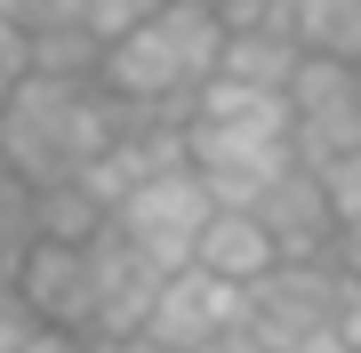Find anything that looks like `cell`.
<instances>
[{
    "label": "cell",
    "instance_id": "6da1fadb",
    "mask_svg": "<svg viewBox=\"0 0 361 353\" xmlns=\"http://www.w3.org/2000/svg\"><path fill=\"white\" fill-rule=\"evenodd\" d=\"M137 129V105H121L104 80H49L25 73V89L0 105V169L16 185H80Z\"/></svg>",
    "mask_w": 361,
    "mask_h": 353
},
{
    "label": "cell",
    "instance_id": "7a4b0ae2",
    "mask_svg": "<svg viewBox=\"0 0 361 353\" xmlns=\"http://www.w3.org/2000/svg\"><path fill=\"white\" fill-rule=\"evenodd\" d=\"M217 56H225V25L201 8V0H169L161 16H145L137 32H121L104 49L97 80L137 113H161V120H185V105L217 80Z\"/></svg>",
    "mask_w": 361,
    "mask_h": 353
},
{
    "label": "cell",
    "instance_id": "3957f363",
    "mask_svg": "<svg viewBox=\"0 0 361 353\" xmlns=\"http://www.w3.org/2000/svg\"><path fill=\"white\" fill-rule=\"evenodd\" d=\"M345 305H353L345 257L273 265L241 305V337L257 353H345Z\"/></svg>",
    "mask_w": 361,
    "mask_h": 353
},
{
    "label": "cell",
    "instance_id": "277c9868",
    "mask_svg": "<svg viewBox=\"0 0 361 353\" xmlns=\"http://www.w3.org/2000/svg\"><path fill=\"white\" fill-rule=\"evenodd\" d=\"M209 217H217V201L201 193V177H193V169H161L153 185H137L129 201H113V233L129 241L161 281L193 265V241H201V225H209Z\"/></svg>",
    "mask_w": 361,
    "mask_h": 353
},
{
    "label": "cell",
    "instance_id": "5b68a950",
    "mask_svg": "<svg viewBox=\"0 0 361 353\" xmlns=\"http://www.w3.org/2000/svg\"><path fill=\"white\" fill-rule=\"evenodd\" d=\"M185 169L201 177V193L217 209H257L265 185L297 169V137L289 129H201V120H185Z\"/></svg>",
    "mask_w": 361,
    "mask_h": 353
},
{
    "label": "cell",
    "instance_id": "8992f818",
    "mask_svg": "<svg viewBox=\"0 0 361 353\" xmlns=\"http://www.w3.org/2000/svg\"><path fill=\"white\" fill-rule=\"evenodd\" d=\"M16 305L32 314V329L49 337H97V281H89V241H25V257L8 265Z\"/></svg>",
    "mask_w": 361,
    "mask_h": 353
},
{
    "label": "cell",
    "instance_id": "52a82bcc",
    "mask_svg": "<svg viewBox=\"0 0 361 353\" xmlns=\"http://www.w3.org/2000/svg\"><path fill=\"white\" fill-rule=\"evenodd\" d=\"M241 305H249V289H225V281H209L201 265H185V273H169L153 289V314H145L137 337H153L161 353H201V345H217L225 329H241Z\"/></svg>",
    "mask_w": 361,
    "mask_h": 353
},
{
    "label": "cell",
    "instance_id": "ba28073f",
    "mask_svg": "<svg viewBox=\"0 0 361 353\" xmlns=\"http://www.w3.org/2000/svg\"><path fill=\"white\" fill-rule=\"evenodd\" d=\"M273 233V249H281V265H322L337 257V217H329V201H322V185H313V169H289V177H273L265 185V201L249 209Z\"/></svg>",
    "mask_w": 361,
    "mask_h": 353
},
{
    "label": "cell",
    "instance_id": "9c48e42d",
    "mask_svg": "<svg viewBox=\"0 0 361 353\" xmlns=\"http://www.w3.org/2000/svg\"><path fill=\"white\" fill-rule=\"evenodd\" d=\"M89 281H97V337H89V345H104V337H137L145 314H153L161 273L113 233V217H104V233L89 241Z\"/></svg>",
    "mask_w": 361,
    "mask_h": 353
},
{
    "label": "cell",
    "instance_id": "30bf717a",
    "mask_svg": "<svg viewBox=\"0 0 361 353\" xmlns=\"http://www.w3.org/2000/svg\"><path fill=\"white\" fill-rule=\"evenodd\" d=\"M193 265L209 281H225V289H257L273 265H281V249H273V233L249 209H217L201 225V241H193Z\"/></svg>",
    "mask_w": 361,
    "mask_h": 353
},
{
    "label": "cell",
    "instance_id": "8fae6325",
    "mask_svg": "<svg viewBox=\"0 0 361 353\" xmlns=\"http://www.w3.org/2000/svg\"><path fill=\"white\" fill-rule=\"evenodd\" d=\"M273 32H289L297 56L322 65H361V0H281Z\"/></svg>",
    "mask_w": 361,
    "mask_h": 353
},
{
    "label": "cell",
    "instance_id": "7c38bea8",
    "mask_svg": "<svg viewBox=\"0 0 361 353\" xmlns=\"http://www.w3.org/2000/svg\"><path fill=\"white\" fill-rule=\"evenodd\" d=\"M297 65H305V56H297L289 32H273V25L225 32V56H217L225 80H241V89H273V97H289V73H297Z\"/></svg>",
    "mask_w": 361,
    "mask_h": 353
},
{
    "label": "cell",
    "instance_id": "4fadbf2b",
    "mask_svg": "<svg viewBox=\"0 0 361 353\" xmlns=\"http://www.w3.org/2000/svg\"><path fill=\"white\" fill-rule=\"evenodd\" d=\"M25 225H32V241H97L104 233V201L89 193V185H40V193L25 201Z\"/></svg>",
    "mask_w": 361,
    "mask_h": 353
},
{
    "label": "cell",
    "instance_id": "5bb4252c",
    "mask_svg": "<svg viewBox=\"0 0 361 353\" xmlns=\"http://www.w3.org/2000/svg\"><path fill=\"white\" fill-rule=\"evenodd\" d=\"M313 185H322V201H329V217H337V233H353L361 225V153H337L313 169Z\"/></svg>",
    "mask_w": 361,
    "mask_h": 353
},
{
    "label": "cell",
    "instance_id": "9a60e30c",
    "mask_svg": "<svg viewBox=\"0 0 361 353\" xmlns=\"http://www.w3.org/2000/svg\"><path fill=\"white\" fill-rule=\"evenodd\" d=\"M25 73H32V32L16 25V16H0V105L25 89Z\"/></svg>",
    "mask_w": 361,
    "mask_h": 353
},
{
    "label": "cell",
    "instance_id": "2e32d148",
    "mask_svg": "<svg viewBox=\"0 0 361 353\" xmlns=\"http://www.w3.org/2000/svg\"><path fill=\"white\" fill-rule=\"evenodd\" d=\"M32 337H40V329H32V314H25V305H16V289L0 281V353H25Z\"/></svg>",
    "mask_w": 361,
    "mask_h": 353
},
{
    "label": "cell",
    "instance_id": "e0dca14e",
    "mask_svg": "<svg viewBox=\"0 0 361 353\" xmlns=\"http://www.w3.org/2000/svg\"><path fill=\"white\" fill-rule=\"evenodd\" d=\"M337 257H345V273L361 281V225H353V233H345V241H337Z\"/></svg>",
    "mask_w": 361,
    "mask_h": 353
},
{
    "label": "cell",
    "instance_id": "ac0fdd59",
    "mask_svg": "<svg viewBox=\"0 0 361 353\" xmlns=\"http://www.w3.org/2000/svg\"><path fill=\"white\" fill-rule=\"evenodd\" d=\"M97 353H161V345H153V337H104Z\"/></svg>",
    "mask_w": 361,
    "mask_h": 353
},
{
    "label": "cell",
    "instance_id": "d6986e66",
    "mask_svg": "<svg viewBox=\"0 0 361 353\" xmlns=\"http://www.w3.org/2000/svg\"><path fill=\"white\" fill-rule=\"evenodd\" d=\"M16 257H25V241H16L8 225H0V281H8V265H16Z\"/></svg>",
    "mask_w": 361,
    "mask_h": 353
}]
</instances>
